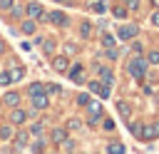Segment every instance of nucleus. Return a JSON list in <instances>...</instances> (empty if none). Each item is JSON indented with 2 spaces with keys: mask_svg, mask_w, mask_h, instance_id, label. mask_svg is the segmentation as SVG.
<instances>
[{
  "mask_svg": "<svg viewBox=\"0 0 159 154\" xmlns=\"http://www.w3.org/2000/svg\"><path fill=\"white\" fill-rule=\"evenodd\" d=\"M30 102L35 109H45L50 104V97H47V92H40V94H30Z\"/></svg>",
  "mask_w": 159,
  "mask_h": 154,
  "instance_id": "obj_6",
  "label": "nucleus"
},
{
  "mask_svg": "<svg viewBox=\"0 0 159 154\" xmlns=\"http://www.w3.org/2000/svg\"><path fill=\"white\" fill-rule=\"evenodd\" d=\"M27 139H30V132H17V137H15L17 149H25V147H27Z\"/></svg>",
  "mask_w": 159,
  "mask_h": 154,
  "instance_id": "obj_15",
  "label": "nucleus"
},
{
  "mask_svg": "<svg viewBox=\"0 0 159 154\" xmlns=\"http://www.w3.org/2000/svg\"><path fill=\"white\" fill-rule=\"evenodd\" d=\"M22 77H25V70H22V67H12V70H10V79H12V82H20Z\"/></svg>",
  "mask_w": 159,
  "mask_h": 154,
  "instance_id": "obj_18",
  "label": "nucleus"
},
{
  "mask_svg": "<svg viewBox=\"0 0 159 154\" xmlns=\"http://www.w3.org/2000/svg\"><path fill=\"white\" fill-rule=\"evenodd\" d=\"M30 149H32V152H42V149H45V139H37L35 144H30Z\"/></svg>",
  "mask_w": 159,
  "mask_h": 154,
  "instance_id": "obj_30",
  "label": "nucleus"
},
{
  "mask_svg": "<svg viewBox=\"0 0 159 154\" xmlns=\"http://www.w3.org/2000/svg\"><path fill=\"white\" fill-rule=\"evenodd\" d=\"M27 117H30V114H27L25 109H12V112H10V122H12V124H22Z\"/></svg>",
  "mask_w": 159,
  "mask_h": 154,
  "instance_id": "obj_12",
  "label": "nucleus"
},
{
  "mask_svg": "<svg viewBox=\"0 0 159 154\" xmlns=\"http://www.w3.org/2000/svg\"><path fill=\"white\" fill-rule=\"evenodd\" d=\"M2 102H5L7 107H17V104H20V94H17V92H7Z\"/></svg>",
  "mask_w": 159,
  "mask_h": 154,
  "instance_id": "obj_14",
  "label": "nucleus"
},
{
  "mask_svg": "<svg viewBox=\"0 0 159 154\" xmlns=\"http://www.w3.org/2000/svg\"><path fill=\"white\" fill-rule=\"evenodd\" d=\"M157 137H159V122H144L139 139H142V142H152V139H157Z\"/></svg>",
  "mask_w": 159,
  "mask_h": 154,
  "instance_id": "obj_2",
  "label": "nucleus"
},
{
  "mask_svg": "<svg viewBox=\"0 0 159 154\" xmlns=\"http://www.w3.org/2000/svg\"><path fill=\"white\" fill-rule=\"evenodd\" d=\"M154 2H157V5H159V0H154Z\"/></svg>",
  "mask_w": 159,
  "mask_h": 154,
  "instance_id": "obj_43",
  "label": "nucleus"
},
{
  "mask_svg": "<svg viewBox=\"0 0 159 154\" xmlns=\"http://www.w3.org/2000/svg\"><path fill=\"white\" fill-rule=\"evenodd\" d=\"M129 132H132L134 137H139V134H142V124H137V122H132V119H129Z\"/></svg>",
  "mask_w": 159,
  "mask_h": 154,
  "instance_id": "obj_27",
  "label": "nucleus"
},
{
  "mask_svg": "<svg viewBox=\"0 0 159 154\" xmlns=\"http://www.w3.org/2000/svg\"><path fill=\"white\" fill-rule=\"evenodd\" d=\"M42 129H45V124H42V122H37V124H32V129H30V132H32V134H42Z\"/></svg>",
  "mask_w": 159,
  "mask_h": 154,
  "instance_id": "obj_34",
  "label": "nucleus"
},
{
  "mask_svg": "<svg viewBox=\"0 0 159 154\" xmlns=\"http://www.w3.org/2000/svg\"><path fill=\"white\" fill-rule=\"evenodd\" d=\"M87 87H89V92L99 94L102 99H107V97H109V84H104V82H99V79H92V82H87Z\"/></svg>",
  "mask_w": 159,
  "mask_h": 154,
  "instance_id": "obj_4",
  "label": "nucleus"
},
{
  "mask_svg": "<svg viewBox=\"0 0 159 154\" xmlns=\"http://www.w3.org/2000/svg\"><path fill=\"white\" fill-rule=\"evenodd\" d=\"M47 94H62V89H60L57 84H50V87H47Z\"/></svg>",
  "mask_w": 159,
  "mask_h": 154,
  "instance_id": "obj_35",
  "label": "nucleus"
},
{
  "mask_svg": "<svg viewBox=\"0 0 159 154\" xmlns=\"http://www.w3.org/2000/svg\"><path fill=\"white\" fill-rule=\"evenodd\" d=\"M112 12H114V17H117V20H124V17L129 15V7H127V5H114V10H112Z\"/></svg>",
  "mask_w": 159,
  "mask_h": 154,
  "instance_id": "obj_16",
  "label": "nucleus"
},
{
  "mask_svg": "<svg viewBox=\"0 0 159 154\" xmlns=\"http://www.w3.org/2000/svg\"><path fill=\"white\" fill-rule=\"evenodd\" d=\"M67 75H70V79L72 82H82V65L77 62V65H72L70 70H67Z\"/></svg>",
  "mask_w": 159,
  "mask_h": 154,
  "instance_id": "obj_13",
  "label": "nucleus"
},
{
  "mask_svg": "<svg viewBox=\"0 0 159 154\" xmlns=\"http://www.w3.org/2000/svg\"><path fill=\"white\" fill-rule=\"evenodd\" d=\"M139 35V27L137 25H119L117 27V37L122 40V42H127V40H132V37H137Z\"/></svg>",
  "mask_w": 159,
  "mask_h": 154,
  "instance_id": "obj_3",
  "label": "nucleus"
},
{
  "mask_svg": "<svg viewBox=\"0 0 159 154\" xmlns=\"http://www.w3.org/2000/svg\"><path fill=\"white\" fill-rule=\"evenodd\" d=\"M147 62H149V65H159V50H149Z\"/></svg>",
  "mask_w": 159,
  "mask_h": 154,
  "instance_id": "obj_25",
  "label": "nucleus"
},
{
  "mask_svg": "<svg viewBox=\"0 0 159 154\" xmlns=\"http://www.w3.org/2000/svg\"><path fill=\"white\" fill-rule=\"evenodd\" d=\"M97 75H99V79H102L104 84H109V87H112V82H114L112 70H107V67H97Z\"/></svg>",
  "mask_w": 159,
  "mask_h": 154,
  "instance_id": "obj_11",
  "label": "nucleus"
},
{
  "mask_svg": "<svg viewBox=\"0 0 159 154\" xmlns=\"http://www.w3.org/2000/svg\"><path fill=\"white\" fill-rule=\"evenodd\" d=\"M124 149H127V147H124L122 142H114V144H109V147H107V152H109V154H122Z\"/></svg>",
  "mask_w": 159,
  "mask_h": 154,
  "instance_id": "obj_20",
  "label": "nucleus"
},
{
  "mask_svg": "<svg viewBox=\"0 0 159 154\" xmlns=\"http://www.w3.org/2000/svg\"><path fill=\"white\" fill-rule=\"evenodd\" d=\"M87 109H89V124H92V127H97V124H99V117H102V104L89 99Z\"/></svg>",
  "mask_w": 159,
  "mask_h": 154,
  "instance_id": "obj_5",
  "label": "nucleus"
},
{
  "mask_svg": "<svg viewBox=\"0 0 159 154\" xmlns=\"http://www.w3.org/2000/svg\"><path fill=\"white\" fill-rule=\"evenodd\" d=\"M65 139H67V132L65 129H52V142L55 144H62Z\"/></svg>",
  "mask_w": 159,
  "mask_h": 154,
  "instance_id": "obj_17",
  "label": "nucleus"
},
{
  "mask_svg": "<svg viewBox=\"0 0 159 154\" xmlns=\"http://www.w3.org/2000/svg\"><path fill=\"white\" fill-rule=\"evenodd\" d=\"M47 20H50L52 25H60V27H65V25H67V15H65V12H60V10L47 12Z\"/></svg>",
  "mask_w": 159,
  "mask_h": 154,
  "instance_id": "obj_8",
  "label": "nucleus"
},
{
  "mask_svg": "<svg viewBox=\"0 0 159 154\" xmlns=\"http://www.w3.org/2000/svg\"><path fill=\"white\" fill-rule=\"evenodd\" d=\"M22 32H25V35H32V32H35V20H32V17L22 22Z\"/></svg>",
  "mask_w": 159,
  "mask_h": 154,
  "instance_id": "obj_21",
  "label": "nucleus"
},
{
  "mask_svg": "<svg viewBox=\"0 0 159 154\" xmlns=\"http://www.w3.org/2000/svg\"><path fill=\"white\" fill-rule=\"evenodd\" d=\"M60 147H62V152H75V142H72V139H65Z\"/></svg>",
  "mask_w": 159,
  "mask_h": 154,
  "instance_id": "obj_28",
  "label": "nucleus"
},
{
  "mask_svg": "<svg viewBox=\"0 0 159 154\" xmlns=\"http://www.w3.org/2000/svg\"><path fill=\"white\" fill-rule=\"evenodd\" d=\"M80 35L87 40V37L92 35V25H89V22H82V25H80Z\"/></svg>",
  "mask_w": 159,
  "mask_h": 154,
  "instance_id": "obj_23",
  "label": "nucleus"
},
{
  "mask_svg": "<svg viewBox=\"0 0 159 154\" xmlns=\"http://www.w3.org/2000/svg\"><path fill=\"white\" fill-rule=\"evenodd\" d=\"M15 0H0V10H12Z\"/></svg>",
  "mask_w": 159,
  "mask_h": 154,
  "instance_id": "obj_33",
  "label": "nucleus"
},
{
  "mask_svg": "<svg viewBox=\"0 0 159 154\" xmlns=\"http://www.w3.org/2000/svg\"><path fill=\"white\" fill-rule=\"evenodd\" d=\"M40 92H47V87H45V84H40V82L30 84V94H40Z\"/></svg>",
  "mask_w": 159,
  "mask_h": 154,
  "instance_id": "obj_26",
  "label": "nucleus"
},
{
  "mask_svg": "<svg viewBox=\"0 0 159 154\" xmlns=\"http://www.w3.org/2000/svg\"><path fill=\"white\" fill-rule=\"evenodd\" d=\"M122 2H124L129 10H139V2H142V0H122Z\"/></svg>",
  "mask_w": 159,
  "mask_h": 154,
  "instance_id": "obj_31",
  "label": "nucleus"
},
{
  "mask_svg": "<svg viewBox=\"0 0 159 154\" xmlns=\"http://www.w3.org/2000/svg\"><path fill=\"white\" fill-rule=\"evenodd\" d=\"M107 57H109V60H114V57H117V50H112V47H107Z\"/></svg>",
  "mask_w": 159,
  "mask_h": 154,
  "instance_id": "obj_40",
  "label": "nucleus"
},
{
  "mask_svg": "<svg viewBox=\"0 0 159 154\" xmlns=\"http://www.w3.org/2000/svg\"><path fill=\"white\" fill-rule=\"evenodd\" d=\"M42 50H45V52L50 55V52L55 50V42H52V40H42Z\"/></svg>",
  "mask_w": 159,
  "mask_h": 154,
  "instance_id": "obj_29",
  "label": "nucleus"
},
{
  "mask_svg": "<svg viewBox=\"0 0 159 154\" xmlns=\"http://www.w3.org/2000/svg\"><path fill=\"white\" fill-rule=\"evenodd\" d=\"M117 112H119V117H122L124 122H129V119H132V104H129V102L119 99V102H117Z\"/></svg>",
  "mask_w": 159,
  "mask_h": 154,
  "instance_id": "obj_10",
  "label": "nucleus"
},
{
  "mask_svg": "<svg viewBox=\"0 0 159 154\" xmlns=\"http://www.w3.org/2000/svg\"><path fill=\"white\" fill-rule=\"evenodd\" d=\"M147 67H149L147 57H132V60L127 62V72H129L134 79H144V77H147Z\"/></svg>",
  "mask_w": 159,
  "mask_h": 154,
  "instance_id": "obj_1",
  "label": "nucleus"
},
{
  "mask_svg": "<svg viewBox=\"0 0 159 154\" xmlns=\"http://www.w3.org/2000/svg\"><path fill=\"white\" fill-rule=\"evenodd\" d=\"M152 25H157V27H159V10H154V12H152Z\"/></svg>",
  "mask_w": 159,
  "mask_h": 154,
  "instance_id": "obj_39",
  "label": "nucleus"
},
{
  "mask_svg": "<svg viewBox=\"0 0 159 154\" xmlns=\"http://www.w3.org/2000/svg\"><path fill=\"white\" fill-rule=\"evenodd\" d=\"M67 127H70V129H80L82 124H80V119H70V124H67Z\"/></svg>",
  "mask_w": 159,
  "mask_h": 154,
  "instance_id": "obj_38",
  "label": "nucleus"
},
{
  "mask_svg": "<svg viewBox=\"0 0 159 154\" xmlns=\"http://www.w3.org/2000/svg\"><path fill=\"white\" fill-rule=\"evenodd\" d=\"M52 70H55V72H60V75H65V72L70 70V60H67V57H62V55H60V57H55V60H52Z\"/></svg>",
  "mask_w": 159,
  "mask_h": 154,
  "instance_id": "obj_9",
  "label": "nucleus"
},
{
  "mask_svg": "<svg viewBox=\"0 0 159 154\" xmlns=\"http://www.w3.org/2000/svg\"><path fill=\"white\" fill-rule=\"evenodd\" d=\"M2 50H5V45H2V42H0V55H2Z\"/></svg>",
  "mask_w": 159,
  "mask_h": 154,
  "instance_id": "obj_41",
  "label": "nucleus"
},
{
  "mask_svg": "<svg viewBox=\"0 0 159 154\" xmlns=\"http://www.w3.org/2000/svg\"><path fill=\"white\" fill-rule=\"evenodd\" d=\"M25 12H27V17H32V20H40V17L45 15V10H42V5H40V2H27Z\"/></svg>",
  "mask_w": 159,
  "mask_h": 154,
  "instance_id": "obj_7",
  "label": "nucleus"
},
{
  "mask_svg": "<svg viewBox=\"0 0 159 154\" xmlns=\"http://www.w3.org/2000/svg\"><path fill=\"white\" fill-rule=\"evenodd\" d=\"M114 42H117V40H114V35H109V32H104V35H102V47H114Z\"/></svg>",
  "mask_w": 159,
  "mask_h": 154,
  "instance_id": "obj_22",
  "label": "nucleus"
},
{
  "mask_svg": "<svg viewBox=\"0 0 159 154\" xmlns=\"http://www.w3.org/2000/svg\"><path fill=\"white\" fill-rule=\"evenodd\" d=\"M10 82H12V79H10V72H2V75H0V84H10Z\"/></svg>",
  "mask_w": 159,
  "mask_h": 154,
  "instance_id": "obj_36",
  "label": "nucleus"
},
{
  "mask_svg": "<svg viewBox=\"0 0 159 154\" xmlns=\"http://www.w3.org/2000/svg\"><path fill=\"white\" fill-rule=\"evenodd\" d=\"M10 137H12V127L10 124H2L0 127V139H10Z\"/></svg>",
  "mask_w": 159,
  "mask_h": 154,
  "instance_id": "obj_24",
  "label": "nucleus"
},
{
  "mask_svg": "<svg viewBox=\"0 0 159 154\" xmlns=\"http://www.w3.org/2000/svg\"><path fill=\"white\" fill-rule=\"evenodd\" d=\"M55 2H65V0H55Z\"/></svg>",
  "mask_w": 159,
  "mask_h": 154,
  "instance_id": "obj_42",
  "label": "nucleus"
},
{
  "mask_svg": "<svg viewBox=\"0 0 159 154\" xmlns=\"http://www.w3.org/2000/svg\"><path fill=\"white\" fill-rule=\"evenodd\" d=\"M77 104H84V107H87V104H89V94H84V92L77 94Z\"/></svg>",
  "mask_w": 159,
  "mask_h": 154,
  "instance_id": "obj_32",
  "label": "nucleus"
},
{
  "mask_svg": "<svg viewBox=\"0 0 159 154\" xmlns=\"http://www.w3.org/2000/svg\"><path fill=\"white\" fill-rule=\"evenodd\" d=\"M89 7H92L94 12H99V15H102V12L107 10V5H104V0H89Z\"/></svg>",
  "mask_w": 159,
  "mask_h": 154,
  "instance_id": "obj_19",
  "label": "nucleus"
},
{
  "mask_svg": "<svg viewBox=\"0 0 159 154\" xmlns=\"http://www.w3.org/2000/svg\"><path fill=\"white\" fill-rule=\"evenodd\" d=\"M102 127H104V132H112V129H114V122H112V119H104Z\"/></svg>",
  "mask_w": 159,
  "mask_h": 154,
  "instance_id": "obj_37",
  "label": "nucleus"
}]
</instances>
